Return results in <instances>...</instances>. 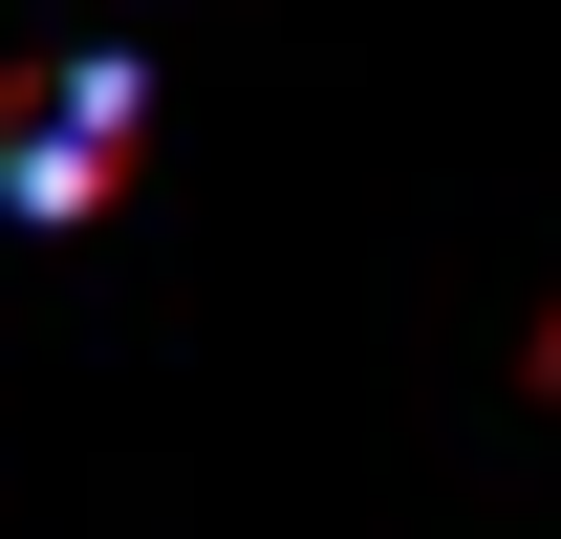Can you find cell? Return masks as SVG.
Instances as JSON below:
<instances>
[{"mask_svg": "<svg viewBox=\"0 0 561 539\" xmlns=\"http://www.w3.org/2000/svg\"><path fill=\"white\" fill-rule=\"evenodd\" d=\"M130 130H151V66H130V44H108V66H44V87H22V151H0V216H22V238L108 216V195H130Z\"/></svg>", "mask_w": 561, "mask_h": 539, "instance_id": "1", "label": "cell"}]
</instances>
